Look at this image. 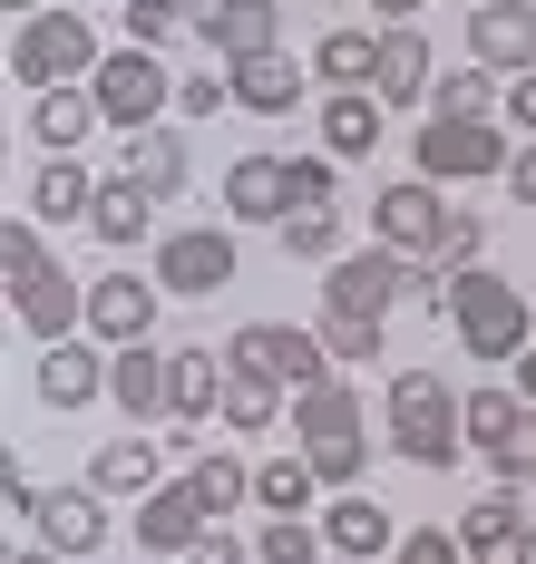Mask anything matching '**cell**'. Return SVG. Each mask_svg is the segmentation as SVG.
I'll use <instances>...</instances> for the list:
<instances>
[{"instance_id": "obj_1", "label": "cell", "mask_w": 536, "mask_h": 564, "mask_svg": "<svg viewBox=\"0 0 536 564\" xmlns=\"http://www.w3.org/2000/svg\"><path fill=\"white\" fill-rule=\"evenodd\" d=\"M0 273H10V312H20V332L40 340V350L88 332V282L50 253V225H40V215H10V225H0Z\"/></svg>"}, {"instance_id": "obj_2", "label": "cell", "mask_w": 536, "mask_h": 564, "mask_svg": "<svg viewBox=\"0 0 536 564\" xmlns=\"http://www.w3.org/2000/svg\"><path fill=\"white\" fill-rule=\"evenodd\" d=\"M390 448L429 467V477H449L459 457H469V429H459V390H449V370H390Z\"/></svg>"}, {"instance_id": "obj_3", "label": "cell", "mask_w": 536, "mask_h": 564, "mask_svg": "<svg viewBox=\"0 0 536 564\" xmlns=\"http://www.w3.org/2000/svg\"><path fill=\"white\" fill-rule=\"evenodd\" d=\"M293 438H302V457L322 467V487H361V467H371V409H361L352 380L302 390L293 399Z\"/></svg>"}, {"instance_id": "obj_4", "label": "cell", "mask_w": 536, "mask_h": 564, "mask_svg": "<svg viewBox=\"0 0 536 564\" xmlns=\"http://www.w3.org/2000/svg\"><path fill=\"white\" fill-rule=\"evenodd\" d=\"M449 322H459L469 360H517L527 350V282L487 273V263H459L449 273Z\"/></svg>"}, {"instance_id": "obj_5", "label": "cell", "mask_w": 536, "mask_h": 564, "mask_svg": "<svg viewBox=\"0 0 536 564\" xmlns=\"http://www.w3.org/2000/svg\"><path fill=\"white\" fill-rule=\"evenodd\" d=\"M98 30L78 20V10H40V20H20L10 30V78L40 98V88H88L98 78Z\"/></svg>"}, {"instance_id": "obj_6", "label": "cell", "mask_w": 536, "mask_h": 564, "mask_svg": "<svg viewBox=\"0 0 536 564\" xmlns=\"http://www.w3.org/2000/svg\"><path fill=\"white\" fill-rule=\"evenodd\" d=\"M88 88H98V117H108L118 137H137V127H167V108H176V68H167L157 50H137V40L98 58V78H88Z\"/></svg>"}, {"instance_id": "obj_7", "label": "cell", "mask_w": 536, "mask_h": 564, "mask_svg": "<svg viewBox=\"0 0 536 564\" xmlns=\"http://www.w3.org/2000/svg\"><path fill=\"white\" fill-rule=\"evenodd\" d=\"M225 360L254 370V380H274L283 399H302V390L332 380V350H322V332H302V322H244V332L225 340Z\"/></svg>"}, {"instance_id": "obj_8", "label": "cell", "mask_w": 536, "mask_h": 564, "mask_svg": "<svg viewBox=\"0 0 536 564\" xmlns=\"http://www.w3.org/2000/svg\"><path fill=\"white\" fill-rule=\"evenodd\" d=\"M507 117H429L419 127V175L429 185H478V175H507Z\"/></svg>"}, {"instance_id": "obj_9", "label": "cell", "mask_w": 536, "mask_h": 564, "mask_svg": "<svg viewBox=\"0 0 536 564\" xmlns=\"http://www.w3.org/2000/svg\"><path fill=\"white\" fill-rule=\"evenodd\" d=\"M449 195L429 185V175H400V185H380L371 195V243H390V253H439L449 243Z\"/></svg>"}, {"instance_id": "obj_10", "label": "cell", "mask_w": 536, "mask_h": 564, "mask_svg": "<svg viewBox=\"0 0 536 564\" xmlns=\"http://www.w3.org/2000/svg\"><path fill=\"white\" fill-rule=\"evenodd\" d=\"M185 30L225 58V68H244V58L283 50V0H185Z\"/></svg>"}, {"instance_id": "obj_11", "label": "cell", "mask_w": 536, "mask_h": 564, "mask_svg": "<svg viewBox=\"0 0 536 564\" xmlns=\"http://www.w3.org/2000/svg\"><path fill=\"white\" fill-rule=\"evenodd\" d=\"M235 225H185V234H167L157 243V282L167 292H185V302H205V292H225L235 282Z\"/></svg>"}, {"instance_id": "obj_12", "label": "cell", "mask_w": 536, "mask_h": 564, "mask_svg": "<svg viewBox=\"0 0 536 564\" xmlns=\"http://www.w3.org/2000/svg\"><path fill=\"white\" fill-rule=\"evenodd\" d=\"M157 302H167V282H137V273H98L88 282V340H157Z\"/></svg>"}, {"instance_id": "obj_13", "label": "cell", "mask_w": 536, "mask_h": 564, "mask_svg": "<svg viewBox=\"0 0 536 564\" xmlns=\"http://www.w3.org/2000/svg\"><path fill=\"white\" fill-rule=\"evenodd\" d=\"M30 525H40V545H50L60 564H78V555H98V545H108V497H98L88 477H78V487H50Z\"/></svg>"}, {"instance_id": "obj_14", "label": "cell", "mask_w": 536, "mask_h": 564, "mask_svg": "<svg viewBox=\"0 0 536 564\" xmlns=\"http://www.w3.org/2000/svg\"><path fill=\"white\" fill-rule=\"evenodd\" d=\"M469 58H487L497 78L536 68V0H478L469 10Z\"/></svg>"}, {"instance_id": "obj_15", "label": "cell", "mask_w": 536, "mask_h": 564, "mask_svg": "<svg viewBox=\"0 0 536 564\" xmlns=\"http://www.w3.org/2000/svg\"><path fill=\"white\" fill-rule=\"evenodd\" d=\"M225 380H235L225 350H205V340L167 350V419H176V429H205V419L225 409Z\"/></svg>"}, {"instance_id": "obj_16", "label": "cell", "mask_w": 536, "mask_h": 564, "mask_svg": "<svg viewBox=\"0 0 536 564\" xmlns=\"http://www.w3.org/2000/svg\"><path fill=\"white\" fill-rule=\"evenodd\" d=\"M40 399H50V409H88V399H108V340H50V350H40Z\"/></svg>"}, {"instance_id": "obj_17", "label": "cell", "mask_w": 536, "mask_h": 564, "mask_svg": "<svg viewBox=\"0 0 536 564\" xmlns=\"http://www.w3.org/2000/svg\"><path fill=\"white\" fill-rule=\"evenodd\" d=\"M322 545H332V555H400V525H390V507H380V497H371V487H342V497H332V507H322Z\"/></svg>"}, {"instance_id": "obj_18", "label": "cell", "mask_w": 536, "mask_h": 564, "mask_svg": "<svg viewBox=\"0 0 536 564\" xmlns=\"http://www.w3.org/2000/svg\"><path fill=\"white\" fill-rule=\"evenodd\" d=\"M108 399H118L127 429L167 419V350H157V340H127V350H108Z\"/></svg>"}, {"instance_id": "obj_19", "label": "cell", "mask_w": 536, "mask_h": 564, "mask_svg": "<svg viewBox=\"0 0 536 564\" xmlns=\"http://www.w3.org/2000/svg\"><path fill=\"white\" fill-rule=\"evenodd\" d=\"M225 215L235 225H283L293 215V166L283 156H235L225 166Z\"/></svg>"}, {"instance_id": "obj_20", "label": "cell", "mask_w": 536, "mask_h": 564, "mask_svg": "<svg viewBox=\"0 0 536 564\" xmlns=\"http://www.w3.org/2000/svg\"><path fill=\"white\" fill-rule=\"evenodd\" d=\"M20 215H40L50 234L88 225V215H98V175L78 166V156H50V166L30 175V195H20Z\"/></svg>"}, {"instance_id": "obj_21", "label": "cell", "mask_w": 536, "mask_h": 564, "mask_svg": "<svg viewBox=\"0 0 536 564\" xmlns=\"http://www.w3.org/2000/svg\"><path fill=\"white\" fill-rule=\"evenodd\" d=\"M157 205H167V195H157V185H137V175H98V215H88V234H98V243H108V253H137V243H147V225H157Z\"/></svg>"}, {"instance_id": "obj_22", "label": "cell", "mask_w": 536, "mask_h": 564, "mask_svg": "<svg viewBox=\"0 0 536 564\" xmlns=\"http://www.w3.org/2000/svg\"><path fill=\"white\" fill-rule=\"evenodd\" d=\"M527 409L536 399H517V390H459V429H469V448L487 457V467H507L517 438H527Z\"/></svg>"}, {"instance_id": "obj_23", "label": "cell", "mask_w": 536, "mask_h": 564, "mask_svg": "<svg viewBox=\"0 0 536 564\" xmlns=\"http://www.w3.org/2000/svg\"><path fill=\"white\" fill-rule=\"evenodd\" d=\"M302 98H312V68L293 50H264V58L235 68V108H254V117H293Z\"/></svg>"}, {"instance_id": "obj_24", "label": "cell", "mask_w": 536, "mask_h": 564, "mask_svg": "<svg viewBox=\"0 0 536 564\" xmlns=\"http://www.w3.org/2000/svg\"><path fill=\"white\" fill-rule=\"evenodd\" d=\"M429 78H439V58H429V40H419L410 20L400 30H380V108H429Z\"/></svg>"}, {"instance_id": "obj_25", "label": "cell", "mask_w": 536, "mask_h": 564, "mask_svg": "<svg viewBox=\"0 0 536 564\" xmlns=\"http://www.w3.org/2000/svg\"><path fill=\"white\" fill-rule=\"evenodd\" d=\"M98 127H108V117H98V88H40V98H30V137H40L50 156H78Z\"/></svg>"}, {"instance_id": "obj_26", "label": "cell", "mask_w": 536, "mask_h": 564, "mask_svg": "<svg viewBox=\"0 0 536 564\" xmlns=\"http://www.w3.org/2000/svg\"><path fill=\"white\" fill-rule=\"evenodd\" d=\"M380 127H390V108H380V88H332L322 98V156H371L380 147Z\"/></svg>"}, {"instance_id": "obj_27", "label": "cell", "mask_w": 536, "mask_h": 564, "mask_svg": "<svg viewBox=\"0 0 536 564\" xmlns=\"http://www.w3.org/2000/svg\"><path fill=\"white\" fill-rule=\"evenodd\" d=\"M205 525H215V516L195 507V487H185V477H176V487H157V497H137V545H147V555H185Z\"/></svg>"}, {"instance_id": "obj_28", "label": "cell", "mask_w": 536, "mask_h": 564, "mask_svg": "<svg viewBox=\"0 0 536 564\" xmlns=\"http://www.w3.org/2000/svg\"><path fill=\"white\" fill-rule=\"evenodd\" d=\"M459 535H469V564H536V535L517 525L507 487H497V497H478V507L459 516Z\"/></svg>"}, {"instance_id": "obj_29", "label": "cell", "mask_w": 536, "mask_h": 564, "mask_svg": "<svg viewBox=\"0 0 536 564\" xmlns=\"http://www.w3.org/2000/svg\"><path fill=\"white\" fill-rule=\"evenodd\" d=\"M88 487H98V497H157V487H167V477H157V438H147V429L98 438V457H88Z\"/></svg>"}, {"instance_id": "obj_30", "label": "cell", "mask_w": 536, "mask_h": 564, "mask_svg": "<svg viewBox=\"0 0 536 564\" xmlns=\"http://www.w3.org/2000/svg\"><path fill=\"white\" fill-rule=\"evenodd\" d=\"M118 166L137 175V185H157L167 205H176L185 175H195V166H185V137H176V127H137V137H118Z\"/></svg>"}, {"instance_id": "obj_31", "label": "cell", "mask_w": 536, "mask_h": 564, "mask_svg": "<svg viewBox=\"0 0 536 564\" xmlns=\"http://www.w3.org/2000/svg\"><path fill=\"white\" fill-rule=\"evenodd\" d=\"M185 487H195V507L215 516V525H225L235 507H254V467H244L235 448H195V467H185Z\"/></svg>"}, {"instance_id": "obj_32", "label": "cell", "mask_w": 536, "mask_h": 564, "mask_svg": "<svg viewBox=\"0 0 536 564\" xmlns=\"http://www.w3.org/2000/svg\"><path fill=\"white\" fill-rule=\"evenodd\" d=\"M497 98H507V78L487 58H459V68L429 78V117H497Z\"/></svg>"}, {"instance_id": "obj_33", "label": "cell", "mask_w": 536, "mask_h": 564, "mask_svg": "<svg viewBox=\"0 0 536 564\" xmlns=\"http://www.w3.org/2000/svg\"><path fill=\"white\" fill-rule=\"evenodd\" d=\"M312 497H322V467H312L302 448L254 467V507H264V516H312Z\"/></svg>"}, {"instance_id": "obj_34", "label": "cell", "mask_w": 536, "mask_h": 564, "mask_svg": "<svg viewBox=\"0 0 536 564\" xmlns=\"http://www.w3.org/2000/svg\"><path fill=\"white\" fill-rule=\"evenodd\" d=\"M312 78H322V88H371V78H380V40H371V30H322V40H312Z\"/></svg>"}, {"instance_id": "obj_35", "label": "cell", "mask_w": 536, "mask_h": 564, "mask_svg": "<svg viewBox=\"0 0 536 564\" xmlns=\"http://www.w3.org/2000/svg\"><path fill=\"white\" fill-rule=\"evenodd\" d=\"M215 419H225L235 438H264V429L283 419V390H274V380H254V370H235V380H225V409H215Z\"/></svg>"}, {"instance_id": "obj_36", "label": "cell", "mask_w": 536, "mask_h": 564, "mask_svg": "<svg viewBox=\"0 0 536 564\" xmlns=\"http://www.w3.org/2000/svg\"><path fill=\"white\" fill-rule=\"evenodd\" d=\"M283 253H293V263H342V205H302V215H283Z\"/></svg>"}, {"instance_id": "obj_37", "label": "cell", "mask_w": 536, "mask_h": 564, "mask_svg": "<svg viewBox=\"0 0 536 564\" xmlns=\"http://www.w3.org/2000/svg\"><path fill=\"white\" fill-rule=\"evenodd\" d=\"M254 555H264V564H322L332 545H322L312 516H264V525H254Z\"/></svg>"}, {"instance_id": "obj_38", "label": "cell", "mask_w": 536, "mask_h": 564, "mask_svg": "<svg viewBox=\"0 0 536 564\" xmlns=\"http://www.w3.org/2000/svg\"><path fill=\"white\" fill-rule=\"evenodd\" d=\"M127 10V40L137 50H176L185 40V0H118Z\"/></svg>"}, {"instance_id": "obj_39", "label": "cell", "mask_w": 536, "mask_h": 564, "mask_svg": "<svg viewBox=\"0 0 536 564\" xmlns=\"http://www.w3.org/2000/svg\"><path fill=\"white\" fill-rule=\"evenodd\" d=\"M215 108H235V68H185V78H176V117H185V127H205Z\"/></svg>"}, {"instance_id": "obj_40", "label": "cell", "mask_w": 536, "mask_h": 564, "mask_svg": "<svg viewBox=\"0 0 536 564\" xmlns=\"http://www.w3.org/2000/svg\"><path fill=\"white\" fill-rule=\"evenodd\" d=\"M312 332H322L332 360H380V322H361V312H322Z\"/></svg>"}, {"instance_id": "obj_41", "label": "cell", "mask_w": 536, "mask_h": 564, "mask_svg": "<svg viewBox=\"0 0 536 564\" xmlns=\"http://www.w3.org/2000/svg\"><path fill=\"white\" fill-rule=\"evenodd\" d=\"M390 564H469V535H459V525H410Z\"/></svg>"}, {"instance_id": "obj_42", "label": "cell", "mask_w": 536, "mask_h": 564, "mask_svg": "<svg viewBox=\"0 0 536 564\" xmlns=\"http://www.w3.org/2000/svg\"><path fill=\"white\" fill-rule=\"evenodd\" d=\"M293 166V215L302 205H332V185H342V156H283Z\"/></svg>"}, {"instance_id": "obj_43", "label": "cell", "mask_w": 536, "mask_h": 564, "mask_svg": "<svg viewBox=\"0 0 536 564\" xmlns=\"http://www.w3.org/2000/svg\"><path fill=\"white\" fill-rule=\"evenodd\" d=\"M478 243H487V215H469V205H459V215H449V243H439L429 263H439V273H459V263H478Z\"/></svg>"}, {"instance_id": "obj_44", "label": "cell", "mask_w": 536, "mask_h": 564, "mask_svg": "<svg viewBox=\"0 0 536 564\" xmlns=\"http://www.w3.org/2000/svg\"><path fill=\"white\" fill-rule=\"evenodd\" d=\"M244 555H254V545H244V535H225V525H205V535L185 545V564H244Z\"/></svg>"}, {"instance_id": "obj_45", "label": "cell", "mask_w": 536, "mask_h": 564, "mask_svg": "<svg viewBox=\"0 0 536 564\" xmlns=\"http://www.w3.org/2000/svg\"><path fill=\"white\" fill-rule=\"evenodd\" d=\"M497 117H507V127H527V137H536V68H527V78H507V98H497Z\"/></svg>"}, {"instance_id": "obj_46", "label": "cell", "mask_w": 536, "mask_h": 564, "mask_svg": "<svg viewBox=\"0 0 536 564\" xmlns=\"http://www.w3.org/2000/svg\"><path fill=\"white\" fill-rule=\"evenodd\" d=\"M507 195H517V205H536V137L507 156Z\"/></svg>"}, {"instance_id": "obj_47", "label": "cell", "mask_w": 536, "mask_h": 564, "mask_svg": "<svg viewBox=\"0 0 536 564\" xmlns=\"http://www.w3.org/2000/svg\"><path fill=\"white\" fill-rule=\"evenodd\" d=\"M507 507H517V525L536 535V477H507Z\"/></svg>"}, {"instance_id": "obj_48", "label": "cell", "mask_w": 536, "mask_h": 564, "mask_svg": "<svg viewBox=\"0 0 536 564\" xmlns=\"http://www.w3.org/2000/svg\"><path fill=\"white\" fill-rule=\"evenodd\" d=\"M497 477H536V409H527V438H517V457H507Z\"/></svg>"}, {"instance_id": "obj_49", "label": "cell", "mask_w": 536, "mask_h": 564, "mask_svg": "<svg viewBox=\"0 0 536 564\" xmlns=\"http://www.w3.org/2000/svg\"><path fill=\"white\" fill-rule=\"evenodd\" d=\"M517 399H536V350H527V360H517Z\"/></svg>"}, {"instance_id": "obj_50", "label": "cell", "mask_w": 536, "mask_h": 564, "mask_svg": "<svg viewBox=\"0 0 536 564\" xmlns=\"http://www.w3.org/2000/svg\"><path fill=\"white\" fill-rule=\"evenodd\" d=\"M10 564H60V555H50V545H20V555H10Z\"/></svg>"}, {"instance_id": "obj_51", "label": "cell", "mask_w": 536, "mask_h": 564, "mask_svg": "<svg viewBox=\"0 0 536 564\" xmlns=\"http://www.w3.org/2000/svg\"><path fill=\"white\" fill-rule=\"evenodd\" d=\"M40 10H50V0H10V20H40Z\"/></svg>"}]
</instances>
